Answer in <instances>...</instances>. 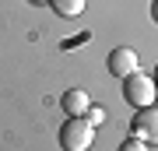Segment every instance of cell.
<instances>
[{"instance_id": "4", "label": "cell", "mask_w": 158, "mask_h": 151, "mask_svg": "<svg viewBox=\"0 0 158 151\" xmlns=\"http://www.w3.org/2000/svg\"><path fill=\"white\" fill-rule=\"evenodd\" d=\"M109 70H113V78H130V74L141 70V56L127 46H119V49L109 53Z\"/></svg>"}, {"instance_id": "9", "label": "cell", "mask_w": 158, "mask_h": 151, "mask_svg": "<svg viewBox=\"0 0 158 151\" xmlns=\"http://www.w3.org/2000/svg\"><path fill=\"white\" fill-rule=\"evenodd\" d=\"M151 18H155V21H158V0H155V4H151Z\"/></svg>"}, {"instance_id": "1", "label": "cell", "mask_w": 158, "mask_h": 151, "mask_svg": "<svg viewBox=\"0 0 158 151\" xmlns=\"http://www.w3.org/2000/svg\"><path fill=\"white\" fill-rule=\"evenodd\" d=\"M91 141H95V127H91L85 116H70L67 123L60 127V144L67 151H88Z\"/></svg>"}, {"instance_id": "3", "label": "cell", "mask_w": 158, "mask_h": 151, "mask_svg": "<svg viewBox=\"0 0 158 151\" xmlns=\"http://www.w3.org/2000/svg\"><path fill=\"white\" fill-rule=\"evenodd\" d=\"M134 137H141L144 144H158V109H137V116H134Z\"/></svg>"}, {"instance_id": "5", "label": "cell", "mask_w": 158, "mask_h": 151, "mask_svg": "<svg viewBox=\"0 0 158 151\" xmlns=\"http://www.w3.org/2000/svg\"><path fill=\"white\" fill-rule=\"evenodd\" d=\"M60 106H63V112H70V116H81V112H88V95L81 88H70V91H63V99H60Z\"/></svg>"}, {"instance_id": "6", "label": "cell", "mask_w": 158, "mask_h": 151, "mask_svg": "<svg viewBox=\"0 0 158 151\" xmlns=\"http://www.w3.org/2000/svg\"><path fill=\"white\" fill-rule=\"evenodd\" d=\"M46 4H49L60 18H77L85 11V0H46Z\"/></svg>"}, {"instance_id": "10", "label": "cell", "mask_w": 158, "mask_h": 151, "mask_svg": "<svg viewBox=\"0 0 158 151\" xmlns=\"http://www.w3.org/2000/svg\"><path fill=\"white\" fill-rule=\"evenodd\" d=\"M155 78H158V67H155Z\"/></svg>"}, {"instance_id": "7", "label": "cell", "mask_w": 158, "mask_h": 151, "mask_svg": "<svg viewBox=\"0 0 158 151\" xmlns=\"http://www.w3.org/2000/svg\"><path fill=\"white\" fill-rule=\"evenodd\" d=\"M119 151H148V144L141 137H130V141H123V144H119Z\"/></svg>"}, {"instance_id": "8", "label": "cell", "mask_w": 158, "mask_h": 151, "mask_svg": "<svg viewBox=\"0 0 158 151\" xmlns=\"http://www.w3.org/2000/svg\"><path fill=\"white\" fill-rule=\"evenodd\" d=\"M102 120H106V109H98V106H88V123H91V127H98Z\"/></svg>"}, {"instance_id": "2", "label": "cell", "mask_w": 158, "mask_h": 151, "mask_svg": "<svg viewBox=\"0 0 158 151\" xmlns=\"http://www.w3.org/2000/svg\"><path fill=\"white\" fill-rule=\"evenodd\" d=\"M123 81H127V84H123V95H127V102H130L134 109H148V106L155 102L158 88L144 78L141 70H137V74H130V78H123Z\"/></svg>"}]
</instances>
